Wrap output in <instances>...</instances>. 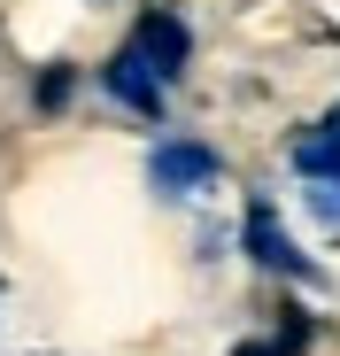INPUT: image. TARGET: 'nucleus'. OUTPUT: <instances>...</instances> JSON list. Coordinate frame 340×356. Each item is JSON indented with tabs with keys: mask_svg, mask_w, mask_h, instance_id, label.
Segmentation results:
<instances>
[{
	"mask_svg": "<svg viewBox=\"0 0 340 356\" xmlns=\"http://www.w3.org/2000/svg\"><path fill=\"white\" fill-rule=\"evenodd\" d=\"M101 86H108V93H117L124 108H139V116H155V108H162V86H170V78H155V70L139 63V54L124 47V54H117V63H108V78H101Z\"/></svg>",
	"mask_w": 340,
	"mask_h": 356,
	"instance_id": "20e7f679",
	"label": "nucleus"
},
{
	"mask_svg": "<svg viewBox=\"0 0 340 356\" xmlns=\"http://www.w3.org/2000/svg\"><path fill=\"white\" fill-rule=\"evenodd\" d=\"M332 132H340V108H332Z\"/></svg>",
	"mask_w": 340,
	"mask_h": 356,
	"instance_id": "0eeeda50",
	"label": "nucleus"
},
{
	"mask_svg": "<svg viewBox=\"0 0 340 356\" xmlns=\"http://www.w3.org/2000/svg\"><path fill=\"white\" fill-rule=\"evenodd\" d=\"M155 186L162 194H194V186H209V178H216V155L209 147H194V140H170V147H155Z\"/></svg>",
	"mask_w": 340,
	"mask_h": 356,
	"instance_id": "f03ea898",
	"label": "nucleus"
},
{
	"mask_svg": "<svg viewBox=\"0 0 340 356\" xmlns=\"http://www.w3.org/2000/svg\"><path fill=\"white\" fill-rule=\"evenodd\" d=\"M132 54H139L155 78H178V70H186V54H194V39H186V24H178V16H147V24H139V39H132Z\"/></svg>",
	"mask_w": 340,
	"mask_h": 356,
	"instance_id": "f257e3e1",
	"label": "nucleus"
},
{
	"mask_svg": "<svg viewBox=\"0 0 340 356\" xmlns=\"http://www.w3.org/2000/svg\"><path fill=\"white\" fill-rule=\"evenodd\" d=\"M70 86H78V78H70L62 63H54V70L39 78V108H62V101H70Z\"/></svg>",
	"mask_w": 340,
	"mask_h": 356,
	"instance_id": "39448f33",
	"label": "nucleus"
},
{
	"mask_svg": "<svg viewBox=\"0 0 340 356\" xmlns=\"http://www.w3.org/2000/svg\"><path fill=\"white\" fill-rule=\"evenodd\" d=\"M248 256H255L263 271H287V279H302V271H309V264H302V248L278 232V209H263V202L248 209Z\"/></svg>",
	"mask_w": 340,
	"mask_h": 356,
	"instance_id": "7ed1b4c3",
	"label": "nucleus"
},
{
	"mask_svg": "<svg viewBox=\"0 0 340 356\" xmlns=\"http://www.w3.org/2000/svg\"><path fill=\"white\" fill-rule=\"evenodd\" d=\"M294 348H302V325H287V333L263 341V348H240V356H294Z\"/></svg>",
	"mask_w": 340,
	"mask_h": 356,
	"instance_id": "423d86ee",
	"label": "nucleus"
}]
</instances>
